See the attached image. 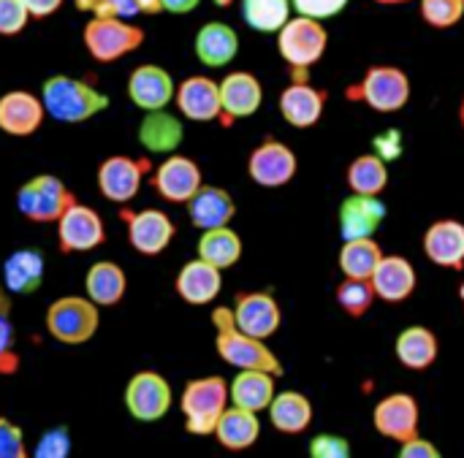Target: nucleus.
Masks as SVG:
<instances>
[{"label": "nucleus", "instance_id": "1", "mask_svg": "<svg viewBox=\"0 0 464 458\" xmlns=\"http://www.w3.org/2000/svg\"><path fill=\"white\" fill-rule=\"evenodd\" d=\"M212 326H215V350L218 356L234 367V369H264L272 372L275 377H283V364L280 358L266 348V339L245 334L234 323V312L228 307H218L212 312Z\"/></svg>", "mask_w": 464, "mask_h": 458}, {"label": "nucleus", "instance_id": "2", "mask_svg": "<svg viewBox=\"0 0 464 458\" xmlns=\"http://www.w3.org/2000/svg\"><path fill=\"white\" fill-rule=\"evenodd\" d=\"M41 100L46 109V117L65 122V125H79L109 109V98L95 90L92 79H76V76H49L41 87Z\"/></svg>", "mask_w": 464, "mask_h": 458}, {"label": "nucleus", "instance_id": "3", "mask_svg": "<svg viewBox=\"0 0 464 458\" xmlns=\"http://www.w3.org/2000/svg\"><path fill=\"white\" fill-rule=\"evenodd\" d=\"M326 46L329 33L318 19L296 14L277 30V52L288 65L291 79H310V68L324 60Z\"/></svg>", "mask_w": 464, "mask_h": 458}, {"label": "nucleus", "instance_id": "4", "mask_svg": "<svg viewBox=\"0 0 464 458\" xmlns=\"http://www.w3.org/2000/svg\"><path fill=\"white\" fill-rule=\"evenodd\" d=\"M411 79L400 65H370L362 81L345 90L348 100L364 103L372 111L394 114L402 111L411 100Z\"/></svg>", "mask_w": 464, "mask_h": 458}, {"label": "nucleus", "instance_id": "5", "mask_svg": "<svg viewBox=\"0 0 464 458\" xmlns=\"http://www.w3.org/2000/svg\"><path fill=\"white\" fill-rule=\"evenodd\" d=\"M231 396L228 383L218 375L190 380L182 391L179 410L185 415V432L196 437H209L218 429L220 415L226 413Z\"/></svg>", "mask_w": 464, "mask_h": 458}, {"label": "nucleus", "instance_id": "6", "mask_svg": "<svg viewBox=\"0 0 464 458\" xmlns=\"http://www.w3.org/2000/svg\"><path fill=\"white\" fill-rule=\"evenodd\" d=\"M84 49L95 62H117L144 43V30L120 16H90L82 30Z\"/></svg>", "mask_w": 464, "mask_h": 458}, {"label": "nucleus", "instance_id": "7", "mask_svg": "<svg viewBox=\"0 0 464 458\" xmlns=\"http://www.w3.org/2000/svg\"><path fill=\"white\" fill-rule=\"evenodd\" d=\"M101 307L87 296H63L46 307V331L60 345H84L98 334Z\"/></svg>", "mask_w": 464, "mask_h": 458}, {"label": "nucleus", "instance_id": "8", "mask_svg": "<svg viewBox=\"0 0 464 458\" xmlns=\"http://www.w3.org/2000/svg\"><path fill=\"white\" fill-rule=\"evenodd\" d=\"M73 201L76 196L54 174H38L16 193V209L30 223H57Z\"/></svg>", "mask_w": 464, "mask_h": 458}, {"label": "nucleus", "instance_id": "9", "mask_svg": "<svg viewBox=\"0 0 464 458\" xmlns=\"http://www.w3.org/2000/svg\"><path fill=\"white\" fill-rule=\"evenodd\" d=\"M152 174V160L150 157H128V155H111L106 157L98 171H95V182H98V193L111 201V204H130L139 190L144 177Z\"/></svg>", "mask_w": 464, "mask_h": 458}, {"label": "nucleus", "instance_id": "10", "mask_svg": "<svg viewBox=\"0 0 464 458\" xmlns=\"http://www.w3.org/2000/svg\"><path fill=\"white\" fill-rule=\"evenodd\" d=\"M171 386L160 372H136L125 386V410L139 424H158L171 410Z\"/></svg>", "mask_w": 464, "mask_h": 458}, {"label": "nucleus", "instance_id": "11", "mask_svg": "<svg viewBox=\"0 0 464 458\" xmlns=\"http://www.w3.org/2000/svg\"><path fill=\"white\" fill-rule=\"evenodd\" d=\"M54 225H57V244L65 255L90 253L106 244V225L101 215L79 201H73Z\"/></svg>", "mask_w": 464, "mask_h": 458}, {"label": "nucleus", "instance_id": "12", "mask_svg": "<svg viewBox=\"0 0 464 458\" xmlns=\"http://www.w3.org/2000/svg\"><path fill=\"white\" fill-rule=\"evenodd\" d=\"M120 220L128 228V242L139 255H160L177 236V225L160 209H120Z\"/></svg>", "mask_w": 464, "mask_h": 458}, {"label": "nucleus", "instance_id": "13", "mask_svg": "<svg viewBox=\"0 0 464 458\" xmlns=\"http://www.w3.org/2000/svg\"><path fill=\"white\" fill-rule=\"evenodd\" d=\"M296 168H299L296 152L277 138H266L264 144H258L247 160L250 179L266 190H277V187L291 185L296 177Z\"/></svg>", "mask_w": 464, "mask_h": 458}, {"label": "nucleus", "instance_id": "14", "mask_svg": "<svg viewBox=\"0 0 464 458\" xmlns=\"http://www.w3.org/2000/svg\"><path fill=\"white\" fill-rule=\"evenodd\" d=\"M152 190L169 201V204H188L198 187L204 185V174L198 168V163L188 155H169L158 168H152L150 174Z\"/></svg>", "mask_w": 464, "mask_h": 458}, {"label": "nucleus", "instance_id": "15", "mask_svg": "<svg viewBox=\"0 0 464 458\" xmlns=\"http://www.w3.org/2000/svg\"><path fill=\"white\" fill-rule=\"evenodd\" d=\"M421 410L411 394H389L372 410V426L378 434L394 443H405L419 434Z\"/></svg>", "mask_w": 464, "mask_h": 458}, {"label": "nucleus", "instance_id": "16", "mask_svg": "<svg viewBox=\"0 0 464 458\" xmlns=\"http://www.w3.org/2000/svg\"><path fill=\"white\" fill-rule=\"evenodd\" d=\"M174 95H177V84L163 65L144 62V65H136L128 76V98L141 111L166 109L174 100Z\"/></svg>", "mask_w": 464, "mask_h": 458}, {"label": "nucleus", "instance_id": "17", "mask_svg": "<svg viewBox=\"0 0 464 458\" xmlns=\"http://www.w3.org/2000/svg\"><path fill=\"white\" fill-rule=\"evenodd\" d=\"M280 117L299 130H307L321 122L326 109V92L315 87L310 79H291V84L280 92Z\"/></svg>", "mask_w": 464, "mask_h": 458}, {"label": "nucleus", "instance_id": "18", "mask_svg": "<svg viewBox=\"0 0 464 458\" xmlns=\"http://www.w3.org/2000/svg\"><path fill=\"white\" fill-rule=\"evenodd\" d=\"M234 323L250 334V337H258V339H269L277 334L280 323H283V312H280V304L272 293H239L237 301H234Z\"/></svg>", "mask_w": 464, "mask_h": 458}, {"label": "nucleus", "instance_id": "19", "mask_svg": "<svg viewBox=\"0 0 464 458\" xmlns=\"http://www.w3.org/2000/svg\"><path fill=\"white\" fill-rule=\"evenodd\" d=\"M174 103L179 114L190 122H215L223 117L220 106V81L209 76H188L177 84Z\"/></svg>", "mask_w": 464, "mask_h": 458}, {"label": "nucleus", "instance_id": "20", "mask_svg": "<svg viewBox=\"0 0 464 458\" xmlns=\"http://www.w3.org/2000/svg\"><path fill=\"white\" fill-rule=\"evenodd\" d=\"M264 103V87L256 73L250 71H234L220 81V106H223V125H231L237 119L253 117Z\"/></svg>", "mask_w": 464, "mask_h": 458}, {"label": "nucleus", "instance_id": "21", "mask_svg": "<svg viewBox=\"0 0 464 458\" xmlns=\"http://www.w3.org/2000/svg\"><path fill=\"white\" fill-rule=\"evenodd\" d=\"M44 100L27 90H8L0 95V130L16 138L33 136L44 125Z\"/></svg>", "mask_w": 464, "mask_h": 458}, {"label": "nucleus", "instance_id": "22", "mask_svg": "<svg viewBox=\"0 0 464 458\" xmlns=\"http://www.w3.org/2000/svg\"><path fill=\"white\" fill-rule=\"evenodd\" d=\"M174 291L185 304L207 307L223 291V269L207 263L204 258H193L179 269V274L174 280Z\"/></svg>", "mask_w": 464, "mask_h": 458}, {"label": "nucleus", "instance_id": "23", "mask_svg": "<svg viewBox=\"0 0 464 458\" xmlns=\"http://www.w3.org/2000/svg\"><path fill=\"white\" fill-rule=\"evenodd\" d=\"M386 220V206L381 196H359L351 193L340 206V234L348 239H370Z\"/></svg>", "mask_w": 464, "mask_h": 458}, {"label": "nucleus", "instance_id": "24", "mask_svg": "<svg viewBox=\"0 0 464 458\" xmlns=\"http://www.w3.org/2000/svg\"><path fill=\"white\" fill-rule=\"evenodd\" d=\"M424 253L435 266L462 272L464 269V223L446 217L435 220L424 234Z\"/></svg>", "mask_w": 464, "mask_h": 458}, {"label": "nucleus", "instance_id": "25", "mask_svg": "<svg viewBox=\"0 0 464 458\" xmlns=\"http://www.w3.org/2000/svg\"><path fill=\"white\" fill-rule=\"evenodd\" d=\"M193 52L207 68H226L239 54V35L228 22H204L193 38Z\"/></svg>", "mask_w": 464, "mask_h": 458}, {"label": "nucleus", "instance_id": "26", "mask_svg": "<svg viewBox=\"0 0 464 458\" xmlns=\"http://www.w3.org/2000/svg\"><path fill=\"white\" fill-rule=\"evenodd\" d=\"M370 280H372L375 296L389 301V304L408 301L416 291V282H419L416 266L402 255H383Z\"/></svg>", "mask_w": 464, "mask_h": 458}, {"label": "nucleus", "instance_id": "27", "mask_svg": "<svg viewBox=\"0 0 464 458\" xmlns=\"http://www.w3.org/2000/svg\"><path fill=\"white\" fill-rule=\"evenodd\" d=\"M188 206V217L198 231H209V228H220V225H231L234 215H237V204L231 198L228 190L215 187V185H201L198 193L185 204Z\"/></svg>", "mask_w": 464, "mask_h": 458}, {"label": "nucleus", "instance_id": "28", "mask_svg": "<svg viewBox=\"0 0 464 458\" xmlns=\"http://www.w3.org/2000/svg\"><path fill=\"white\" fill-rule=\"evenodd\" d=\"M258 437H261L258 413L237 407V405L226 407V413L220 415L218 429H215V440L220 443V448H226L231 453H239V451L253 448L258 443Z\"/></svg>", "mask_w": 464, "mask_h": 458}, {"label": "nucleus", "instance_id": "29", "mask_svg": "<svg viewBox=\"0 0 464 458\" xmlns=\"http://www.w3.org/2000/svg\"><path fill=\"white\" fill-rule=\"evenodd\" d=\"M185 138V128L179 117L169 114L166 109L147 111L144 119L139 122V144L150 155H171Z\"/></svg>", "mask_w": 464, "mask_h": 458}, {"label": "nucleus", "instance_id": "30", "mask_svg": "<svg viewBox=\"0 0 464 458\" xmlns=\"http://www.w3.org/2000/svg\"><path fill=\"white\" fill-rule=\"evenodd\" d=\"M44 255L38 250H16L3 263V285L14 296H33L44 285Z\"/></svg>", "mask_w": 464, "mask_h": 458}, {"label": "nucleus", "instance_id": "31", "mask_svg": "<svg viewBox=\"0 0 464 458\" xmlns=\"http://www.w3.org/2000/svg\"><path fill=\"white\" fill-rule=\"evenodd\" d=\"M125 291H128V277H125V269L120 263H114V261H95L87 269L84 293L98 307H117L125 299Z\"/></svg>", "mask_w": 464, "mask_h": 458}, {"label": "nucleus", "instance_id": "32", "mask_svg": "<svg viewBox=\"0 0 464 458\" xmlns=\"http://www.w3.org/2000/svg\"><path fill=\"white\" fill-rule=\"evenodd\" d=\"M275 375L272 372H264V369H242L231 386H228V396H231V405L237 407H245V410H253V413H261V410H269L277 388H275Z\"/></svg>", "mask_w": 464, "mask_h": 458}, {"label": "nucleus", "instance_id": "33", "mask_svg": "<svg viewBox=\"0 0 464 458\" xmlns=\"http://www.w3.org/2000/svg\"><path fill=\"white\" fill-rule=\"evenodd\" d=\"M438 337L432 329L427 326H408L397 342H394V353H397V361L411 369V372H424L430 369L435 361H438Z\"/></svg>", "mask_w": 464, "mask_h": 458}, {"label": "nucleus", "instance_id": "34", "mask_svg": "<svg viewBox=\"0 0 464 458\" xmlns=\"http://www.w3.org/2000/svg\"><path fill=\"white\" fill-rule=\"evenodd\" d=\"M269 421L280 434H304L313 424V402L302 391L275 394L269 405Z\"/></svg>", "mask_w": 464, "mask_h": 458}, {"label": "nucleus", "instance_id": "35", "mask_svg": "<svg viewBox=\"0 0 464 458\" xmlns=\"http://www.w3.org/2000/svg\"><path fill=\"white\" fill-rule=\"evenodd\" d=\"M345 182H348V190L351 193H359V196H381L389 187V166H386V157H381L378 152L359 155L348 166Z\"/></svg>", "mask_w": 464, "mask_h": 458}, {"label": "nucleus", "instance_id": "36", "mask_svg": "<svg viewBox=\"0 0 464 458\" xmlns=\"http://www.w3.org/2000/svg\"><path fill=\"white\" fill-rule=\"evenodd\" d=\"M198 258H204L207 263H212V266H218V269H231V266H237L239 258H242V239H239V234L231 231L228 225L201 231V239H198Z\"/></svg>", "mask_w": 464, "mask_h": 458}, {"label": "nucleus", "instance_id": "37", "mask_svg": "<svg viewBox=\"0 0 464 458\" xmlns=\"http://www.w3.org/2000/svg\"><path fill=\"white\" fill-rule=\"evenodd\" d=\"M381 258H383V250L375 242V236H370V239H348V242H343V250H340V269H343L345 277L370 280L375 274Z\"/></svg>", "mask_w": 464, "mask_h": 458}, {"label": "nucleus", "instance_id": "38", "mask_svg": "<svg viewBox=\"0 0 464 458\" xmlns=\"http://www.w3.org/2000/svg\"><path fill=\"white\" fill-rule=\"evenodd\" d=\"M242 22L256 33H275L291 19V0H239Z\"/></svg>", "mask_w": 464, "mask_h": 458}, {"label": "nucleus", "instance_id": "39", "mask_svg": "<svg viewBox=\"0 0 464 458\" xmlns=\"http://www.w3.org/2000/svg\"><path fill=\"white\" fill-rule=\"evenodd\" d=\"M79 11H87L90 16H120V19H133V16H155L163 14L160 0H73Z\"/></svg>", "mask_w": 464, "mask_h": 458}, {"label": "nucleus", "instance_id": "40", "mask_svg": "<svg viewBox=\"0 0 464 458\" xmlns=\"http://www.w3.org/2000/svg\"><path fill=\"white\" fill-rule=\"evenodd\" d=\"M11 293L0 282V377H14L22 367L14 348V320H11Z\"/></svg>", "mask_w": 464, "mask_h": 458}, {"label": "nucleus", "instance_id": "41", "mask_svg": "<svg viewBox=\"0 0 464 458\" xmlns=\"http://www.w3.org/2000/svg\"><path fill=\"white\" fill-rule=\"evenodd\" d=\"M375 288L372 280H356V277H345L337 285V304L348 318H364L370 312V307L375 304Z\"/></svg>", "mask_w": 464, "mask_h": 458}, {"label": "nucleus", "instance_id": "42", "mask_svg": "<svg viewBox=\"0 0 464 458\" xmlns=\"http://www.w3.org/2000/svg\"><path fill=\"white\" fill-rule=\"evenodd\" d=\"M421 19L435 30H449L464 16V0H419Z\"/></svg>", "mask_w": 464, "mask_h": 458}, {"label": "nucleus", "instance_id": "43", "mask_svg": "<svg viewBox=\"0 0 464 458\" xmlns=\"http://www.w3.org/2000/svg\"><path fill=\"white\" fill-rule=\"evenodd\" d=\"M35 458H68L71 456V432L68 429H49L38 437L35 448H33Z\"/></svg>", "mask_w": 464, "mask_h": 458}, {"label": "nucleus", "instance_id": "44", "mask_svg": "<svg viewBox=\"0 0 464 458\" xmlns=\"http://www.w3.org/2000/svg\"><path fill=\"white\" fill-rule=\"evenodd\" d=\"M30 22V11L22 0H0V35H19Z\"/></svg>", "mask_w": 464, "mask_h": 458}, {"label": "nucleus", "instance_id": "45", "mask_svg": "<svg viewBox=\"0 0 464 458\" xmlns=\"http://www.w3.org/2000/svg\"><path fill=\"white\" fill-rule=\"evenodd\" d=\"M294 3V11L302 14V16H310V19H332V16H340L351 0H291Z\"/></svg>", "mask_w": 464, "mask_h": 458}, {"label": "nucleus", "instance_id": "46", "mask_svg": "<svg viewBox=\"0 0 464 458\" xmlns=\"http://www.w3.org/2000/svg\"><path fill=\"white\" fill-rule=\"evenodd\" d=\"M310 456L313 458H348L351 456V443L343 434H318L310 443Z\"/></svg>", "mask_w": 464, "mask_h": 458}, {"label": "nucleus", "instance_id": "47", "mask_svg": "<svg viewBox=\"0 0 464 458\" xmlns=\"http://www.w3.org/2000/svg\"><path fill=\"white\" fill-rule=\"evenodd\" d=\"M27 448H24V432L11 424L8 418L0 415V458H24Z\"/></svg>", "mask_w": 464, "mask_h": 458}, {"label": "nucleus", "instance_id": "48", "mask_svg": "<svg viewBox=\"0 0 464 458\" xmlns=\"http://www.w3.org/2000/svg\"><path fill=\"white\" fill-rule=\"evenodd\" d=\"M400 456L402 458H440V451L421 434L400 443Z\"/></svg>", "mask_w": 464, "mask_h": 458}, {"label": "nucleus", "instance_id": "49", "mask_svg": "<svg viewBox=\"0 0 464 458\" xmlns=\"http://www.w3.org/2000/svg\"><path fill=\"white\" fill-rule=\"evenodd\" d=\"M30 11V19H46L60 11L63 0H22Z\"/></svg>", "mask_w": 464, "mask_h": 458}, {"label": "nucleus", "instance_id": "50", "mask_svg": "<svg viewBox=\"0 0 464 458\" xmlns=\"http://www.w3.org/2000/svg\"><path fill=\"white\" fill-rule=\"evenodd\" d=\"M198 3H201V0H160L163 11H166V14H177V16L190 14L193 8H198Z\"/></svg>", "mask_w": 464, "mask_h": 458}, {"label": "nucleus", "instance_id": "51", "mask_svg": "<svg viewBox=\"0 0 464 458\" xmlns=\"http://www.w3.org/2000/svg\"><path fill=\"white\" fill-rule=\"evenodd\" d=\"M381 5H402V3H413V0H375Z\"/></svg>", "mask_w": 464, "mask_h": 458}, {"label": "nucleus", "instance_id": "52", "mask_svg": "<svg viewBox=\"0 0 464 458\" xmlns=\"http://www.w3.org/2000/svg\"><path fill=\"white\" fill-rule=\"evenodd\" d=\"M212 3H215L218 8H228V5H234L237 0H212Z\"/></svg>", "mask_w": 464, "mask_h": 458}, {"label": "nucleus", "instance_id": "53", "mask_svg": "<svg viewBox=\"0 0 464 458\" xmlns=\"http://www.w3.org/2000/svg\"><path fill=\"white\" fill-rule=\"evenodd\" d=\"M459 119H462V128H464V98H462V106H459Z\"/></svg>", "mask_w": 464, "mask_h": 458}, {"label": "nucleus", "instance_id": "54", "mask_svg": "<svg viewBox=\"0 0 464 458\" xmlns=\"http://www.w3.org/2000/svg\"><path fill=\"white\" fill-rule=\"evenodd\" d=\"M459 296H462V301H464V282H462V288H459Z\"/></svg>", "mask_w": 464, "mask_h": 458}]
</instances>
